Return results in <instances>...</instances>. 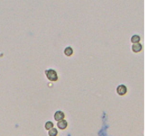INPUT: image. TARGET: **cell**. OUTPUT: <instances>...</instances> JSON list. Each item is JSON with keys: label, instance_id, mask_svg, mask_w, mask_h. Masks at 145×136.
Here are the masks:
<instances>
[{"label": "cell", "instance_id": "cell-6", "mask_svg": "<svg viewBox=\"0 0 145 136\" xmlns=\"http://www.w3.org/2000/svg\"><path fill=\"white\" fill-rule=\"evenodd\" d=\"M64 53L66 56H71V55H73V50L71 47H67V48L64 49Z\"/></svg>", "mask_w": 145, "mask_h": 136}, {"label": "cell", "instance_id": "cell-3", "mask_svg": "<svg viewBox=\"0 0 145 136\" xmlns=\"http://www.w3.org/2000/svg\"><path fill=\"white\" fill-rule=\"evenodd\" d=\"M54 119L56 120V121H60V120H63L64 119V118H65V114H64V113L63 112V111H57V112H55L54 114Z\"/></svg>", "mask_w": 145, "mask_h": 136}, {"label": "cell", "instance_id": "cell-4", "mask_svg": "<svg viewBox=\"0 0 145 136\" xmlns=\"http://www.w3.org/2000/svg\"><path fill=\"white\" fill-rule=\"evenodd\" d=\"M57 126H58V128L60 129V130H65V129L68 127V123L65 119L60 120V121L58 122Z\"/></svg>", "mask_w": 145, "mask_h": 136}, {"label": "cell", "instance_id": "cell-9", "mask_svg": "<svg viewBox=\"0 0 145 136\" xmlns=\"http://www.w3.org/2000/svg\"><path fill=\"white\" fill-rule=\"evenodd\" d=\"M48 135L49 136H57L58 135V130L57 129L53 128L48 130Z\"/></svg>", "mask_w": 145, "mask_h": 136}, {"label": "cell", "instance_id": "cell-2", "mask_svg": "<svg viewBox=\"0 0 145 136\" xmlns=\"http://www.w3.org/2000/svg\"><path fill=\"white\" fill-rule=\"evenodd\" d=\"M117 93L118 95H124L127 94V87L123 84H120L117 87Z\"/></svg>", "mask_w": 145, "mask_h": 136}, {"label": "cell", "instance_id": "cell-7", "mask_svg": "<svg viewBox=\"0 0 145 136\" xmlns=\"http://www.w3.org/2000/svg\"><path fill=\"white\" fill-rule=\"evenodd\" d=\"M140 37H139V35H133V36H132V38H131V42H132L133 43H139V42H140Z\"/></svg>", "mask_w": 145, "mask_h": 136}, {"label": "cell", "instance_id": "cell-5", "mask_svg": "<svg viewBox=\"0 0 145 136\" xmlns=\"http://www.w3.org/2000/svg\"><path fill=\"white\" fill-rule=\"evenodd\" d=\"M143 48V46L141 43H134V44H133L132 46V50L134 52V53H139V52L142 50Z\"/></svg>", "mask_w": 145, "mask_h": 136}, {"label": "cell", "instance_id": "cell-1", "mask_svg": "<svg viewBox=\"0 0 145 136\" xmlns=\"http://www.w3.org/2000/svg\"><path fill=\"white\" fill-rule=\"evenodd\" d=\"M45 74H46V76H47V78H48V79L50 80V81L55 82L58 79V74L54 69H48V70L45 71Z\"/></svg>", "mask_w": 145, "mask_h": 136}, {"label": "cell", "instance_id": "cell-8", "mask_svg": "<svg viewBox=\"0 0 145 136\" xmlns=\"http://www.w3.org/2000/svg\"><path fill=\"white\" fill-rule=\"evenodd\" d=\"M44 127H45V129H46L47 130H51V129L53 128V122H51V121L46 122V124H45Z\"/></svg>", "mask_w": 145, "mask_h": 136}]
</instances>
